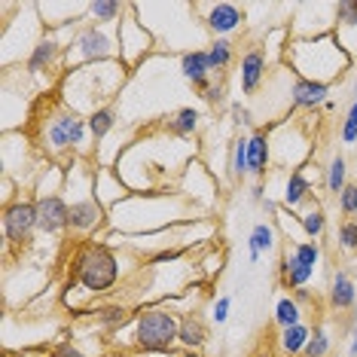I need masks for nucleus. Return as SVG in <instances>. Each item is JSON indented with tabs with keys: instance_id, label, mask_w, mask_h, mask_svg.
Masks as SVG:
<instances>
[{
	"instance_id": "1",
	"label": "nucleus",
	"mask_w": 357,
	"mask_h": 357,
	"mask_svg": "<svg viewBox=\"0 0 357 357\" xmlns=\"http://www.w3.org/2000/svg\"><path fill=\"white\" fill-rule=\"evenodd\" d=\"M284 59L290 68L299 74V79H312V83L330 86L351 68V55H348L345 43L336 34L324 37H294L284 50Z\"/></svg>"
},
{
	"instance_id": "2",
	"label": "nucleus",
	"mask_w": 357,
	"mask_h": 357,
	"mask_svg": "<svg viewBox=\"0 0 357 357\" xmlns=\"http://www.w3.org/2000/svg\"><path fill=\"white\" fill-rule=\"evenodd\" d=\"M123 86V61H98V64H83L74 68L64 86V101L70 104V110H89L92 116L95 110L107 107V101L116 95V89Z\"/></svg>"
},
{
	"instance_id": "3",
	"label": "nucleus",
	"mask_w": 357,
	"mask_h": 357,
	"mask_svg": "<svg viewBox=\"0 0 357 357\" xmlns=\"http://www.w3.org/2000/svg\"><path fill=\"white\" fill-rule=\"evenodd\" d=\"M70 281L86 294H107L119 281V259L107 245L89 241L70 259Z\"/></svg>"
},
{
	"instance_id": "4",
	"label": "nucleus",
	"mask_w": 357,
	"mask_h": 357,
	"mask_svg": "<svg viewBox=\"0 0 357 357\" xmlns=\"http://www.w3.org/2000/svg\"><path fill=\"white\" fill-rule=\"evenodd\" d=\"M64 183H68V192H77V196L68 202L70 232H77V235L95 232L104 223V205H101V199L95 196V174L89 172V168L74 165L64 174Z\"/></svg>"
},
{
	"instance_id": "5",
	"label": "nucleus",
	"mask_w": 357,
	"mask_h": 357,
	"mask_svg": "<svg viewBox=\"0 0 357 357\" xmlns=\"http://www.w3.org/2000/svg\"><path fill=\"white\" fill-rule=\"evenodd\" d=\"M181 333V318L168 308H144L135 318V345L147 354L172 351Z\"/></svg>"
},
{
	"instance_id": "6",
	"label": "nucleus",
	"mask_w": 357,
	"mask_h": 357,
	"mask_svg": "<svg viewBox=\"0 0 357 357\" xmlns=\"http://www.w3.org/2000/svg\"><path fill=\"white\" fill-rule=\"evenodd\" d=\"M86 135H89V119H83L74 110H61L46 119L40 141H43V150L50 153V156L59 159V156H68V153L83 150Z\"/></svg>"
},
{
	"instance_id": "7",
	"label": "nucleus",
	"mask_w": 357,
	"mask_h": 357,
	"mask_svg": "<svg viewBox=\"0 0 357 357\" xmlns=\"http://www.w3.org/2000/svg\"><path fill=\"white\" fill-rule=\"evenodd\" d=\"M116 50H113V37L101 25H89L70 40V46L64 50V61L68 64H98V61H113Z\"/></svg>"
},
{
	"instance_id": "8",
	"label": "nucleus",
	"mask_w": 357,
	"mask_h": 357,
	"mask_svg": "<svg viewBox=\"0 0 357 357\" xmlns=\"http://www.w3.org/2000/svg\"><path fill=\"white\" fill-rule=\"evenodd\" d=\"M3 238L15 248H25L31 245L37 232V202H28V199H15V202H6L3 208Z\"/></svg>"
},
{
	"instance_id": "9",
	"label": "nucleus",
	"mask_w": 357,
	"mask_h": 357,
	"mask_svg": "<svg viewBox=\"0 0 357 357\" xmlns=\"http://www.w3.org/2000/svg\"><path fill=\"white\" fill-rule=\"evenodd\" d=\"M37 229L43 235H59L70 229V208L68 199L59 192H43L37 196Z\"/></svg>"
},
{
	"instance_id": "10",
	"label": "nucleus",
	"mask_w": 357,
	"mask_h": 357,
	"mask_svg": "<svg viewBox=\"0 0 357 357\" xmlns=\"http://www.w3.org/2000/svg\"><path fill=\"white\" fill-rule=\"evenodd\" d=\"M196 10L205 13L202 22H205L208 34H214V37H226L245 25V10L235 3H196Z\"/></svg>"
},
{
	"instance_id": "11",
	"label": "nucleus",
	"mask_w": 357,
	"mask_h": 357,
	"mask_svg": "<svg viewBox=\"0 0 357 357\" xmlns=\"http://www.w3.org/2000/svg\"><path fill=\"white\" fill-rule=\"evenodd\" d=\"M269 162H272V144H269V132H254L248 135V174L263 181L266 172H269Z\"/></svg>"
},
{
	"instance_id": "12",
	"label": "nucleus",
	"mask_w": 357,
	"mask_h": 357,
	"mask_svg": "<svg viewBox=\"0 0 357 357\" xmlns=\"http://www.w3.org/2000/svg\"><path fill=\"white\" fill-rule=\"evenodd\" d=\"M181 74L186 77V83H192L199 89L202 95H205V89L211 86V64H208V50H190L183 52L181 59Z\"/></svg>"
},
{
	"instance_id": "13",
	"label": "nucleus",
	"mask_w": 357,
	"mask_h": 357,
	"mask_svg": "<svg viewBox=\"0 0 357 357\" xmlns=\"http://www.w3.org/2000/svg\"><path fill=\"white\" fill-rule=\"evenodd\" d=\"M64 55L61 43L55 37H40L34 43V50L28 52V74H43L52 64H59V59Z\"/></svg>"
},
{
	"instance_id": "14",
	"label": "nucleus",
	"mask_w": 357,
	"mask_h": 357,
	"mask_svg": "<svg viewBox=\"0 0 357 357\" xmlns=\"http://www.w3.org/2000/svg\"><path fill=\"white\" fill-rule=\"evenodd\" d=\"M266 64H269V59H266L263 50H250L245 59H241L238 79H241V92L245 95H254L259 89V83L266 79Z\"/></svg>"
},
{
	"instance_id": "15",
	"label": "nucleus",
	"mask_w": 357,
	"mask_h": 357,
	"mask_svg": "<svg viewBox=\"0 0 357 357\" xmlns=\"http://www.w3.org/2000/svg\"><path fill=\"white\" fill-rule=\"evenodd\" d=\"M327 95H330V86L312 83V79H294V86H290V104H294V107H303V110L327 104Z\"/></svg>"
},
{
	"instance_id": "16",
	"label": "nucleus",
	"mask_w": 357,
	"mask_h": 357,
	"mask_svg": "<svg viewBox=\"0 0 357 357\" xmlns=\"http://www.w3.org/2000/svg\"><path fill=\"white\" fill-rule=\"evenodd\" d=\"M208 342V327L199 314H183L181 318V333H177V345L186 351H199Z\"/></svg>"
},
{
	"instance_id": "17",
	"label": "nucleus",
	"mask_w": 357,
	"mask_h": 357,
	"mask_svg": "<svg viewBox=\"0 0 357 357\" xmlns=\"http://www.w3.org/2000/svg\"><path fill=\"white\" fill-rule=\"evenodd\" d=\"M354 303H357V287H354L351 275L336 272L330 281V305L336 312H348V308H354Z\"/></svg>"
},
{
	"instance_id": "18",
	"label": "nucleus",
	"mask_w": 357,
	"mask_h": 357,
	"mask_svg": "<svg viewBox=\"0 0 357 357\" xmlns=\"http://www.w3.org/2000/svg\"><path fill=\"white\" fill-rule=\"evenodd\" d=\"M278 275H281V284H284V287L299 290V287H305V281L314 275V269L303 266V263H299V259L294 257V250H290V254H284V257H281V269H278Z\"/></svg>"
},
{
	"instance_id": "19",
	"label": "nucleus",
	"mask_w": 357,
	"mask_h": 357,
	"mask_svg": "<svg viewBox=\"0 0 357 357\" xmlns=\"http://www.w3.org/2000/svg\"><path fill=\"white\" fill-rule=\"evenodd\" d=\"M308 196H312V183H308V177L299 172L287 177V183H284V208H299L303 202H308Z\"/></svg>"
},
{
	"instance_id": "20",
	"label": "nucleus",
	"mask_w": 357,
	"mask_h": 357,
	"mask_svg": "<svg viewBox=\"0 0 357 357\" xmlns=\"http://www.w3.org/2000/svg\"><path fill=\"white\" fill-rule=\"evenodd\" d=\"M308 339H312V327H308V324H296V327L281 330V351L287 354V357L305 354Z\"/></svg>"
},
{
	"instance_id": "21",
	"label": "nucleus",
	"mask_w": 357,
	"mask_h": 357,
	"mask_svg": "<svg viewBox=\"0 0 357 357\" xmlns=\"http://www.w3.org/2000/svg\"><path fill=\"white\" fill-rule=\"evenodd\" d=\"M248 250H250V263H257L263 254L275 250V229L269 223H257L250 229V238H248Z\"/></svg>"
},
{
	"instance_id": "22",
	"label": "nucleus",
	"mask_w": 357,
	"mask_h": 357,
	"mask_svg": "<svg viewBox=\"0 0 357 357\" xmlns=\"http://www.w3.org/2000/svg\"><path fill=\"white\" fill-rule=\"evenodd\" d=\"M89 119V135H92V141H104L113 128H116V123H119V113L110 107H101V110H95L92 116H86Z\"/></svg>"
},
{
	"instance_id": "23",
	"label": "nucleus",
	"mask_w": 357,
	"mask_h": 357,
	"mask_svg": "<svg viewBox=\"0 0 357 357\" xmlns=\"http://www.w3.org/2000/svg\"><path fill=\"white\" fill-rule=\"evenodd\" d=\"M202 123V113L196 107H181L174 116H168V132L177 137H190Z\"/></svg>"
},
{
	"instance_id": "24",
	"label": "nucleus",
	"mask_w": 357,
	"mask_h": 357,
	"mask_svg": "<svg viewBox=\"0 0 357 357\" xmlns=\"http://www.w3.org/2000/svg\"><path fill=\"white\" fill-rule=\"evenodd\" d=\"M232 43L226 37H217V40H211V46H208V64H211V74H223L226 68L232 64Z\"/></svg>"
},
{
	"instance_id": "25",
	"label": "nucleus",
	"mask_w": 357,
	"mask_h": 357,
	"mask_svg": "<svg viewBox=\"0 0 357 357\" xmlns=\"http://www.w3.org/2000/svg\"><path fill=\"white\" fill-rule=\"evenodd\" d=\"M128 10L126 3H116V0H92L89 3V19H95V25H110L119 15Z\"/></svg>"
},
{
	"instance_id": "26",
	"label": "nucleus",
	"mask_w": 357,
	"mask_h": 357,
	"mask_svg": "<svg viewBox=\"0 0 357 357\" xmlns=\"http://www.w3.org/2000/svg\"><path fill=\"white\" fill-rule=\"evenodd\" d=\"M299 314H303V308H299V303H296L294 296H281L278 305H275V324H278L281 330L303 324V321H299Z\"/></svg>"
},
{
	"instance_id": "27",
	"label": "nucleus",
	"mask_w": 357,
	"mask_h": 357,
	"mask_svg": "<svg viewBox=\"0 0 357 357\" xmlns=\"http://www.w3.org/2000/svg\"><path fill=\"white\" fill-rule=\"evenodd\" d=\"M229 172H232V181H241L248 174V137L238 135L232 141V159H229Z\"/></svg>"
},
{
	"instance_id": "28",
	"label": "nucleus",
	"mask_w": 357,
	"mask_h": 357,
	"mask_svg": "<svg viewBox=\"0 0 357 357\" xmlns=\"http://www.w3.org/2000/svg\"><path fill=\"white\" fill-rule=\"evenodd\" d=\"M299 226H303L305 241H314V238H321L324 226H327V217H324L321 208H312V211H305V214L299 217Z\"/></svg>"
},
{
	"instance_id": "29",
	"label": "nucleus",
	"mask_w": 357,
	"mask_h": 357,
	"mask_svg": "<svg viewBox=\"0 0 357 357\" xmlns=\"http://www.w3.org/2000/svg\"><path fill=\"white\" fill-rule=\"evenodd\" d=\"M345 174H348V162L342 159V156H333V162H330V168H327V190L330 192H342L345 186H348V181H345Z\"/></svg>"
},
{
	"instance_id": "30",
	"label": "nucleus",
	"mask_w": 357,
	"mask_h": 357,
	"mask_svg": "<svg viewBox=\"0 0 357 357\" xmlns=\"http://www.w3.org/2000/svg\"><path fill=\"white\" fill-rule=\"evenodd\" d=\"M342 31H357V0L336 3V34Z\"/></svg>"
},
{
	"instance_id": "31",
	"label": "nucleus",
	"mask_w": 357,
	"mask_h": 357,
	"mask_svg": "<svg viewBox=\"0 0 357 357\" xmlns=\"http://www.w3.org/2000/svg\"><path fill=\"white\" fill-rule=\"evenodd\" d=\"M330 333L324 330V327H314L312 330V339H308V345H305V357H327L330 354Z\"/></svg>"
},
{
	"instance_id": "32",
	"label": "nucleus",
	"mask_w": 357,
	"mask_h": 357,
	"mask_svg": "<svg viewBox=\"0 0 357 357\" xmlns=\"http://www.w3.org/2000/svg\"><path fill=\"white\" fill-rule=\"evenodd\" d=\"M294 257H296L303 266H308V269H314V266L321 263V248H318V241H296Z\"/></svg>"
},
{
	"instance_id": "33",
	"label": "nucleus",
	"mask_w": 357,
	"mask_h": 357,
	"mask_svg": "<svg viewBox=\"0 0 357 357\" xmlns=\"http://www.w3.org/2000/svg\"><path fill=\"white\" fill-rule=\"evenodd\" d=\"M336 241H339V248H342V250H357V223L345 220L336 229Z\"/></svg>"
},
{
	"instance_id": "34",
	"label": "nucleus",
	"mask_w": 357,
	"mask_h": 357,
	"mask_svg": "<svg viewBox=\"0 0 357 357\" xmlns=\"http://www.w3.org/2000/svg\"><path fill=\"white\" fill-rule=\"evenodd\" d=\"M339 211L345 217H354L357 214V183H348L342 192H339Z\"/></svg>"
},
{
	"instance_id": "35",
	"label": "nucleus",
	"mask_w": 357,
	"mask_h": 357,
	"mask_svg": "<svg viewBox=\"0 0 357 357\" xmlns=\"http://www.w3.org/2000/svg\"><path fill=\"white\" fill-rule=\"evenodd\" d=\"M342 141L345 144H357V101L348 107L345 123H342Z\"/></svg>"
},
{
	"instance_id": "36",
	"label": "nucleus",
	"mask_w": 357,
	"mask_h": 357,
	"mask_svg": "<svg viewBox=\"0 0 357 357\" xmlns=\"http://www.w3.org/2000/svg\"><path fill=\"white\" fill-rule=\"evenodd\" d=\"M229 308H232V299L220 296L214 303V308H211V321H214V324H226V321H229Z\"/></svg>"
},
{
	"instance_id": "37",
	"label": "nucleus",
	"mask_w": 357,
	"mask_h": 357,
	"mask_svg": "<svg viewBox=\"0 0 357 357\" xmlns=\"http://www.w3.org/2000/svg\"><path fill=\"white\" fill-rule=\"evenodd\" d=\"M126 314H128V312H126L123 305H113V308H101V312H98V321L107 324V327H113V324H123Z\"/></svg>"
},
{
	"instance_id": "38",
	"label": "nucleus",
	"mask_w": 357,
	"mask_h": 357,
	"mask_svg": "<svg viewBox=\"0 0 357 357\" xmlns=\"http://www.w3.org/2000/svg\"><path fill=\"white\" fill-rule=\"evenodd\" d=\"M52 357H86V354L79 351L77 345H70V342H61V345H55V348H52Z\"/></svg>"
},
{
	"instance_id": "39",
	"label": "nucleus",
	"mask_w": 357,
	"mask_h": 357,
	"mask_svg": "<svg viewBox=\"0 0 357 357\" xmlns=\"http://www.w3.org/2000/svg\"><path fill=\"white\" fill-rule=\"evenodd\" d=\"M223 95H226V89H223V86H208L202 98H205L208 104H214V107H217V104H223Z\"/></svg>"
},
{
	"instance_id": "40",
	"label": "nucleus",
	"mask_w": 357,
	"mask_h": 357,
	"mask_svg": "<svg viewBox=\"0 0 357 357\" xmlns=\"http://www.w3.org/2000/svg\"><path fill=\"white\" fill-rule=\"evenodd\" d=\"M232 116H235V123H238V126H250V123H254L250 110H248V107H241V104H232Z\"/></svg>"
},
{
	"instance_id": "41",
	"label": "nucleus",
	"mask_w": 357,
	"mask_h": 357,
	"mask_svg": "<svg viewBox=\"0 0 357 357\" xmlns=\"http://www.w3.org/2000/svg\"><path fill=\"white\" fill-rule=\"evenodd\" d=\"M294 299H296V303H314L312 290H305V287H299V290H294Z\"/></svg>"
},
{
	"instance_id": "42",
	"label": "nucleus",
	"mask_w": 357,
	"mask_h": 357,
	"mask_svg": "<svg viewBox=\"0 0 357 357\" xmlns=\"http://www.w3.org/2000/svg\"><path fill=\"white\" fill-rule=\"evenodd\" d=\"M348 357H357V330H354V336H351V345H348Z\"/></svg>"
}]
</instances>
